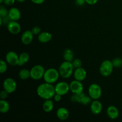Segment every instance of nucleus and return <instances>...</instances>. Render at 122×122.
<instances>
[{"mask_svg":"<svg viewBox=\"0 0 122 122\" xmlns=\"http://www.w3.org/2000/svg\"><path fill=\"white\" fill-rule=\"evenodd\" d=\"M37 95L44 100L52 99L56 94L55 86L51 83H41L38 86L36 89Z\"/></svg>","mask_w":122,"mask_h":122,"instance_id":"nucleus-1","label":"nucleus"},{"mask_svg":"<svg viewBox=\"0 0 122 122\" xmlns=\"http://www.w3.org/2000/svg\"><path fill=\"white\" fill-rule=\"evenodd\" d=\"M74 69L75 68L71 62L64 61L60 66L58 71L61 77L64 79H67L73 74Z\"/></svg>","mask_w":122,"mask_h":122,"instance_id":"nucleus-2","label":"nucleus"},{"mask_svg":"<svg viewBox=\"0 0 122 122\" xmlns=\"http://www.w3.org/2000/svg\"><path fill=\"white\" fill-rule=\"evenodd\" d=\"M60 76V75L58 70H57L55 68H50L45 70L43 79L45 82L53 84L58 81Z\"/></svg>","mask_w":122,"mask_h":122,"instance_id":"nucleus-3","label":"nucleus"},{"mask_svg":"<svg viewBox=\"0 0 122 122\" xmlns=\"http://www.w3.org/2000/svg\"><path fill=\"white\" fill-rule=\"evenodd\" d=\"M114 66L112 61L106 60L101 63L100 67V73L104 77H108L112 74Z\"/></svg>","mask_w":122,"mask_h":122,"instance_id":"nucleus-4","label":"nucleus"},{"mask_svg":"<svg viewBox=\"0 0 122 122\" xmlns=\"http://www.w3.org/2000/svg\"><path fill=\"white\" fill-rule=\"evenodd\" d=\"M70 100L74 102H77L84 106H87L91 103L92 99L89 95H87L84 92H82L79 94H73L72 96L70 98Z\"/></svg>","mask_w":122,"mask_h":122,"instance_id":"nucleus-5","label":"nucleus"},{"mask_svg":"<svg viewBox=\"0 0 122 122\" xmlns=\"http://www.w3.org/2000/svg\"><path fill=\"white\" fill-rule=\"evenodd\" d=\"M30 78L35 81H38L44 77L45 70L42 66L37 64L32 67L30 70Z\"/></svg>","mask_w":122,"mask_h":122,"instance_id":"nucleus-6","label":"nucleus"},{"mask_svg":"<svg viewBox=\"0 0 122 122\" xmlns=\"http://www.w3.org/2000/svg\"><path fill=\"white\" fill-rule=\"evenodd\" d=\"M88 95L93 100H99L102 95L101 87L97 83H92L88 88Z\"/></svg>","mask_w":122,"mask_h":122,"instance_id":"nucleus-7","label":"nucleus"},{"mask_svg":"<svg viewBox=\"0 0 122 122\" xmlns=\"http://www.w3.org/2000/svg\"><path fill=\"white\" fill-rule=\"evenodd\" d=\"M3 89L9 94H12L17 89V83L14 79L11 77H7L4 81L2 83Z\"/></svg>","mask_w":122,"mask_h":122,"instance_id":"nucleus-8","label":"nucleus"},{"mask_svg":"<svg viewBox=\"0 0 122 122\" xmlns=\"http://www.w3.org/2000/svg\"><path fill=\"white\" fill-rule=\"evenodd\" d=\"M55 91L56 94L64 96L69 93L70 90V85L66 82H60L57 83L55 86Z\"/></svg>","mask_w":122,"mask_h":122,"instance_id":"nucleus-9","label":"nucleus"},{"mask_svg":"<svg viewBox=\"0 0 122 122\" xmlns=\"http://www.w3.org/2000/svg\"><path fill=\"white\" fill-rule=\"evenodd\" d=\"M69 85H70V90L72 94H79L83 92L84 87L81 81L75 79L74 81H71Z\"/></svg>","mask_w":122,"mask_h":122,"instance_id":"nucleus-10","label":"nucleus"},{"mask_svg":"<svg viewBox=\"0 0 122 122\" xmlns=\"http://www.w3.org/2000/svg\"><path fill=\"white\" fill-rule=\"evenodd\" d=\"M19 55L14 51H9L6 54L5 61L8 64H10L11 66H18V64H19Z\"/></svg>","mask_w":122,"mask_h":122,"instance_id":"nucleus-11","label":"nucleus"},{"mask_svg":"<svg viewBox=\"0 0 122 122\" xmlns=\"http://www.w3.org/2000/svg\"><path fill=\"white\" fill-rule=\"evenodd\" d=\"M7 30L10 33L13 35H17L21 31V26L17 21L11 20L9 23L7 25Z\"/></svg>","mask_w":122,"mask_h":122,"instance_id":"nucleus-12","label":"nucleus"},{"mask_svg":"<svg viewBox=\"0 0 122 122\" xmlns=\"http://www.w3.org/2000/svg\"><path fill=\"white\" fill-rule=\"evenodd\" d=\"M91 112L95 115H98L102 112V105L99 100H94L91 103Z\"/></svg>","mask_w":122,"mask_h":122,"instance_id":"nucleus-13","label":"nucleus"},{"mask_svg":"<svg viewBox=\"0 0 122 122\" xmlns=\"http://www.w3.org/2000/svg\"><path fill=\"white\" fill-rule=\"evenodd\" d=\"M86 71L84 68L82 67L75 69V70H74L73 76L75 80L82 82V81H85V79L86 77Z\"/></svg>","mask_w":122,"mask_h":122,"instance_id":"nucleus-14","label":"nucleus"},{"mask_svg":"<svg viewBox=\"0 0 122 122\" xmlns=\"http://www.w3.org/2000/svg\"><path fill=\"white\" fill-rule=\"evenodd\" d=\"M33 33L32 30H27L23 33L21 36V41L24 45H29L33 40Z\"/></svg>","mask_w":122,"mask_h":122,"instance_id":"nucleus-15","label":"nucleus"},{"mask_svg":"<svg viewBox=\"0 0 122 122\" xmlns=\"http://www.w3.org/2000/svg\"><path fill=\"white\" fill-rule=\"evenodd\" d=\"M107 114L112 120H116L119 116V110L116 106H110L107 108Z\"/></svg>","mask_w":122,"mask_h":122,"instance_id":"nucleus-16","label":"nucleus"},{"mask_svg":"<svg viewBox=\"0 0 122 122\" xmlns=\"http://www.w3.org/2000/svg\"><path fill=\"white\" fill-rule=\"evenodd\" d=\"M69 112L65 107H60L56 112V116L59 120L64 121L69 117Z\"/></svg>","mask_w":122,"mask_h":122,"instance_id":"nucleus-17","label":"nucleus"},{"mask_svg":"<svg viewBox=\"0 0 122 122\" xmlns=\"http://www.w3.org/2000/svg\"><path fill=\"white\" fill-rule=\"evenodd\" d=\"M8 16L13 21H18L21 18V12L16 7H12L8 11Z\"/></svg>","mask_w":122,"mask_h":122,"instance_id":"nucleus-18","label":"nucleus"},{"mask_svg":"<svg viewBox=\"0 0 122 122\" xmlns=\"http://www.w3.org/2000/svg\"><path fill=\"white\" fill-rule=\"evenodd\" d=\"M52 38V35L51 33L48 32H42L38 35V41L40 42L42 44H45V43H48Z\"/></svg>","mask_w":122,"mask_h":122,"instance_id":"nucleus-19","label":"nucleus"},{"mask_svg":"<svg viewBox=\"0 0 122 122\" xmlns=\"http://www.w3.org/2000/svg\"><path fill=\"white\" fill-rule=\"evenodd\" d=\"M54 107V102L51 99L50 100H45L42 105L43 110L45 113H50L52 112Z\"/></svg>","mask_w":122,"mask_h":122,"instance_id":"nucleus-20","label":"nucleus"},{"mask_svg":"<svg viewBox=\"0 0 122 122\" xmlns=\"http://www.w3.org/2000/svg\"><path fill=\"white\" fill-rule=\"evenodd\" d=\"M63 58L64 61L72 62L75 57V54L73 50L70 48H67L63 52Z\"/></svg>","mask_w":122,"mask_h":122,"instance_id":"nucleus-21","label":"nucleus"},{"mask_svg":"<svg viewBox=\"0 0 122 122\" xmlns=\"http://www.w3.org/2000/svg\"><path fill=\"white\" fill-rule=\"evenodd\" d=\"M29 55L27 52H23L19 55V66H23L25 64L27 63L29 61Z\"/></svg>","mask_w":122,"mask_h":122,"instance_id":"nucleus-22","label":"nucleus"},{"mask_svg":"<svg viewBox=\"0 0 122 122\" xmlns=\"http://www.w3.org/2000/svg\"><path fill=\"white\" fill-rule=\"evenodd\" d=\"M10 104L6 100H0V112L2 114H5L8 113L10 110Z\"/></svg>","mask_w":122,"mask_h":122,"instance_id":"nucleus-23","label":"nucleus"},{"mask_svg":"<svg viewBox=\"0 0 122 122\" xmlns=\"http://www.w3.org/2000/svg\"><path fill=\"white\" fill-rule=\"evenodd\" d=\"M19 76L21 80H27L30 77V71L27 69H23L19 72Z\"/></svg>","mask_w":122,"mask_h":122,"instance_id":"nucleus-24","label":"nucleus"},{"mask_svg":"<svg viewBox=\"0 0 122 122\" xmlns=\"http://www.w3.org/2000/svg\"><path fill=\"white\" fill-rule=\"evenodd\" d=\"M8 63H7L6 61H4V60H0V73L1 74L4 73L6 72L8 69Z\"/></svg>","mask_w":122,"mask_h":122,"instance_id":"nucleus-25","label":"nucleus"},{"mask_svg":"<svg viewBox=\"0 0 122 122\" xmlns=\"http://www.w3.org/2000/svg\"><path fill=\"white\" fill-rule=\"evenodd\" d=\"M114 67L119 68L122 66V59L120 57H116L112 61Z\"/></svg>","mask_w":122,"mask_h":122,"instance_id":"nucleus-26","label":"nucleus"},{"mask_svg":"<svg viewBox=\"0 0 122 122\" xmlns=\"http://www.w3.org/2000/svg\"><path fill=\"white\" fill-rule=\"evenodd\" d=\"M71 63H72V64L73 66L75 69H77V68L82 67V61H81V60L79 59V58H76V59H74Z\"/></svg>","mask_w":122,"mask_h":122,"instance_id":"nucleus-27","label":"nucleus"},{"mask_svg":"<svg viewBox=\"0 0 122 122\" xmlns=\"http://www.w3.org/2000/svg\"><path fill=\"white\" fill-rule=\"evenodd\" d=\"M10 18L9 17L8 15L5 17H0V25L2 26V25H8L10 21H11Z\"/></svg>","mask_w":122,"mask_h":122,"instance_id":"nucleus-28","label":"nucleus"},{"mask_svg":"<svg viewBox=\"0 0 122 122\" xmlns=\"http://www.w3.org/2000/svg\"><path fill=\"white\" fill-rule=\"evenodd\" d=\"M8 11L9 10H8L7 8L1 5L0 7V17H4L7 16L8 15Z\"/></svg>","mask_w":122,"mask_h":122,"instance_id":"nucleus-29","label":"nucleus"},{"mask_svg":"<svg viewBox=\"0 0 122 122\" xmlns=\"http://www.w3.org/2000/svg\"><path fill=\"white\" fill-rule=\"evenodd\" d=\"M31 30L34 35H38L41 32V29L39 26H34Z\"/></svg>","mask_w":122,"mask_h":122,"instance_id":"nucleus-30","label":"nucleus"},{"mask_svg":"<svg viewBox=\"0 0 122 122\" xmlns=\"http://www.w3.org/2000/svg\"><path fill=\"white\" fill-rule=\"evenodd\" d=\"M8 94H10L8 92H7L6 91H5L4 89L3 91L1 92V94H0V98H1V100H6L8 96Z\"/></svg>","mask_w":122,"mask_h":122,"instance_id":"nucleus-31","label":"nucleus"},{"mask_svg":"<svg viewBox=\"0 0 122 122\" xmlns=\"http://www.w3.org/2000/svg\"><path fill=\"white\" fill-rule=\"evenodd\" d=\"M15 1L16 0H4L3 3L7 6H11L13 5Z\"/></svg>","mask_w":122,"mask_h":122,"instance_id":"nucleus-32","label":"nucleus"},{"mask_svg":"<svg viewBox=\"0 0 122 122\" xmlns=\"http://www.w3.org/2000/svg\"><path fill=\"white\" fill-rule=\"evenodd\" d=\"M86 3L85 0H75V4L79 7H81Z\"/></svg>","mask_w":122,"mask_h":122,"instance_id":"nucleus-33","label":"nucleus"},{"mask_svg":"<svg viewBox=\"0 0 122 122\" xmlns=\"http://www.w3.org/2000/svg\"><path fill=\"white\" fill-rule=\"evenodd\" d=\"M61 98H62V95H60V94H56H56H55L54 96L53 99L56 102H60V101L61 100Z\"/></svg>","mask_w":122,"mask_h":122,"instance_id":"nucleus-34","label":"nucleus"},{"mask_svg":"<svg viewBox=\"0 0 122 122\" xmlns=\"http://www.w3.org/2000/svg\"><path fill=\"white\" fill-rule=\"evenodd\" d=\"M86 3L88 4L91 5H93L96 4L98 2V0H85Z\"/></svg>","mask_w":122,"mask_h":122,"instance_id":"nucleus-35","label":"nucleus"},{"mask_svg":"<svg viewBox=\"0 0 122 122\" xmlns=\"http://www.w3.org/2000/svg\"><path fill=\"white\" fill-rule=\"evenodd\" d=\"M33 3L37 5H40L42 4L44 2L45 0H30Z\"/></svg>","mask_w":122,"mask_h":122,"instance_id":"nucleus-36","label":"nucleus"},{"mask_svg":"<svg viewBox=\"0 0 122 122\" xmlns=\"http://www.w3.org/2000/svg\"><path fill=\"white\" fill-rule=\"evenodd\" d=\"M26 0H16L17 2H20V3H22V2H24Z\"/></svg>","mask_w":122,"mask_h":122,"instance_id":"nucleus-37","label":"nucleus"},{"mask_svg":"<svg viewBox=\"0 0 122 122\" xmlns=\"http://www.w3.org/2000/svg\"><path fill=\"white\" fill-rule=\"evenodd\" d=\"M3 2H4V0H0V3L1 4L3 3Z\"/></svg>","mask_w":122,"mask_h":122,"instance_id":"nucleus-38","label":"nucleus"}]
</instances>
